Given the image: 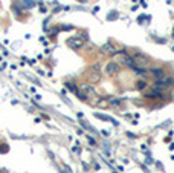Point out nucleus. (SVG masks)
<instances>
[{"instance_id":"1","label":"nucleus","mask_w":174,"mask_h":173,"mask_svg":"<svg viewBox=\"0 0 174 173\" xmlns=\"http://www.w3.org/2000/svg\"><path fill=\"white\" fill-rule=\"evenodd\" d=\"M118 64H124V66H127V68H134V61H133V58L125 52V51H119L118 54H116V60H115Z\"/></svg>"},{"instance_id":"2","label":"nucleus","mask_w":174,"mask_h":173,"mask_svg":"<svg viewBox=\"0 0 174 173\" xmlns=\"http://www.w3.org/2000/svg\"><path fill=\"white\" fill-rule=\"evenodd\" d=\"M119 69H121V66L116 63V61H109L107 64H106V74L107 75H110V77H113V75H116L118 72H119Z\"/></svg>"},{"instance_id":"3","label":"nucleus","mask_w":174,"mask_h":173,"mask_svg":"<svg viewBox=\"0 0 174 173\" xmlns=\"http://www.w3.org/2000/svg\"><path fill=\"white\" fill-rule=\"evenodd\" d=\"M66 45H67L69 48H72V49L78 51L79 48H82V40H81L79 37H70V39H67Z\"/></svg>"},{"instance_id":"4","label":"nucleus","mask_w":174,"mask_h":173,"mask_svg":"<svg viewBox=\"0 0 174 173\" xmlns=\"http://www.w3.org/2000/svg\"><path fill=\"white\" fill-rule=\"evenodd\" d=\"M133 61H134V66H137V68H141V69H144V68L148 64V58H147L145 55H142V54H136V55L133 57Z\"/></svg>"},{"instance_id":"5","label":"nucleus","mask_w":174,"mask_h":173,"mask_svg":"<svg viewBox=\"0 0 174 173\" xmlns=\"http://www.w3.org/2000/svg\"><path fill=\"white\" fill-rule=\"evenodd\" d=\"M150 74L156 81H162L166 77V74H165V71L162 68H153V69H150Z\"/></svg>"},{"instance_id":"6","label":"nucleus","mask_w":174,"mask_h":173,"mask_svg":"<svg viewBox=\"0 0 174 173\" xmlns=\"http://www.w3.org/2000/svg\"><path fill=\"white\" fill-rule=\"evenodd\" d=\"M101 52L106 54V55H116V54H118L116 48H115L112 43H106V45H103V46H101Z\"/></svg>"},{"instance_id":"7","label":"nucleus","mask_w":174,"mask_h":173,"mask_svg":"<svg viewBox=\"0 0 174 173\" xmlns=\"http://www.w3.org/2000/svg\"><path fill=\"white\" fill-rule=\"evenodd\" d=\"M79 90H81L82 94H85L87 98H89V97H96V92H95V89H93L90 84H81V86H79Z\"/></svg>"},{"instance_id":"8","label":"nucleus","mask_w":174,"mask_h":173,"mask_svg":"<svg viewBox=\"0 0 174 173\" xmlns=\"http://www.w3.org/2000/svg\"><path fill=\"white\" fill-rule=\"evenodd\" d=\"M87 78H89L90 83H99V80H101V74H99L98 71H92V69H90V74L87 75Z\"/></svg>"},{"instance_id":"9","label":"nucleus","mask_w":174,"mask_h":173,"mask_svg":"<svg viewBox=\"0 0 174 173\" xmlns=\"http://www.w3.org/2000/svg\"><path fill=\"white\" fill-rule=\"evenodd\" d=\"M95 116L96 118H99V120H104V121H112L115 126H118V121H115L113 118H110V116H106V115H101V113H95Z\"/></svg>"},{"instance_id":"10","label":"nucleus","mask_w":174,"mask_h":173,"mask_svg":"<svg viewBox=\"0 0 174 173\" xmlns=\"http://www.w3.org/2000/svg\"><path fill=\"white\" fill-rule=\"evenodd\" d=\"M25 8H34L35 6V2L34 0H23V3H22Z\"/></svg>"},{"instance_id":"11","label":"nucleus","mask_w":174,"mask_h":173,"mask_svg":"<svg viewBox=\"0 0 174 173\" xmlns=\"http://www.w3.org/2000/svg\"><path fill=\"white\" fill-rule=\"evenodd\" d=\"M107 104H109V101H107L106 98H99V101L96 103L98 107H107Z\"/></svg>"},{"instance_id":"12","label":"nucleus","mask_w":174,"mask_h":173,"mask_svg":"<svg viewBox=\"0 0 174 173\" xmlns=\"http://www.w3.org/2000/svg\"><path fill=\"white\" fill-rule=\"evenodd\" d=\"M107 101H109V104H112V106H119V104H121V100H118V98H109Z\"/></svg>"},{"instance_id":"13","label":"nucleus","mask_w":174,"mask_h":173,"mask_svg":"<svg viewBox=\"0 0 174 173\" xmlns=\"http://www.w3.org/2000/svg\"><path fill=\"white\" fill-rule=\"evenodd\" d=\"M136 87H137L139 90H142V89L147 87V83H145V81H137V83H136Z\"/></svg>"},{"instance_id":"14","label":"nucleus","mask_w":174,"mask_h":173,"mask_svg":"<svg viewBox=\"0 0 174 173\" xmlns=\"http://www.w3.org/2000/svg\"><path fill=\"white\" fill-rule=\"evenodd\" d=\"M75 94H76V97H78L79 100H82V101H85V100H87V97H85V94H82L81 90H76Z\"/></svg>"},{"instance_id":"15","label":"nucleus","mask_w":174,"mask_h":173,"mask_svg":"<svg viewBox=\"0 0 174 173\" xmlns=\"http://www.w3.org/2000/svg\"><path fill=\"white\" fill-rule=\"evenodd\" d=\"M66 87L69 89V90H72V92H76L78 89H76V86L75 84H72V83H66Z\"/></svg>"},{"instance_id":"16","label":"nucleus","mask_w":174,"mask_h":173,"mask_svg":"<svg viewBox=\"0 0 174 173\" xmlns=\"http://www.w3.org/2000/svg\"><path fill=\"white\" fill-rule=\"evenodd\" d=\"M3 152H5V153L8 152V145H6V144H5V145H0V153H3Z\"/></svg>"},{"instance_id":"17","label":"nucleus","mask_w":174,"mask_h":173,"mask_svg":"<svg viewBox=\"0 0 174 173\" xmlns=\"http://www.w3.org/2000/svg\"><path fill=\"white\" fill-rule=\"evenodd\" d=\"M64 173H72V170H70L69 165H64Z\"/></svg>"},{"instance_id":"18","label":"nucleus","mask_w":174,"mask_h":173,"mask_svg":"<svg viewBox=\"0 0 174 173\" xmlns=\"http://www.w3.org/2000/svg\"><path fill=\"white\" fill-rule=\"evenodd\" d=\"M87 138H89V142H90V144H96V142H95V139H93V138H90V136H87Z\"/></svg>"},{"instance_id":"19","label":"nucleus","mask_w":174,"mask_h":173,"mask_svg":"<svg viewBox=\"0 0 174 173\" xmlns=\"http://www.w3.org/2000/svg\"><path fill=\"white\" fill-rule=\"evenodd\" d=\"M172 37H174V29H172Z\"/></svg>"},{"instance_id":"20","label":"nucleus","mask_w":174,"mask_h":173,"mask_svg":"<svg viewBox=\"0 0 174 173\" xmlns=\"http://www.w3.org/2000/svg\"><path fill=\"white\" fill-rule=\"evenodd\" d=\"M172 51H174V48H172Z\"/></svg>"},{"instance_id":"21","label":"nucleus","mask_w":174,"mask_h":173,"mask_svg":"<svg viewBox=\"0 0 174 173\" xmlns=\"http://www.w3.org/2000/svg\"><path fill=\"white\" fill-rule=\"evenodd\" d=\"M0 173H2V171H0Z\"/></svg>"}]
</instances>
